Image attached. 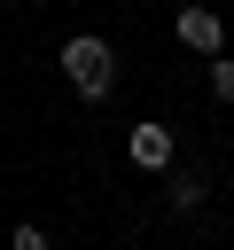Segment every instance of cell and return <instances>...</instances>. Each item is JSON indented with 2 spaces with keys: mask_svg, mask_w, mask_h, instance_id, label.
I'll return each mask as SVG.
<instances>
[{
  "mask_svg": "<svg viewBox=\"0 0 234 250\" xmlns=\"http://www.w3.org/2000/svg\"><path fill=\"white\" fill-rule=\"evenodd\" d=\"M125 148H133V164H148V172H164V164H172V133H164V125H133V141H125Z\"/></svg>",
  "mask_w": 234,
  "mask_h": 250,
  "instance_id": "3957f363",
  "label": "cell"
},
{
  "mask_svg": "<svg viewBox=\"0 0 234 250\" xmlns=\"http://www.w3.org/2000/svg\"><path fill=\"white\" fill-rule=\"evenodd\" d=\"M62 70H70V86H78V94H94V102L117 86V55H109L101 39H70V47H62Z\"/></svg>",
  "mask_w": 234,
  "mask_h": 250,
  "instance_id": "6da1fadb",
  "label": "cell"
},
{
  "mask_svg": "<svg viewBox=\"0 0 234 250\" xmlns=\"http://www.w3.org/2000/svg\"><path fill=\"white\" fill-rule=\"evenodd\" d=\"M179 39H187V47H203V55H218V39H226V23H218L211 8H179Z\"/></svg>",
  "mask_w": 234,
  "mask_h": 250,
  "instance_id": "7a4b0ae2",
  "label": "cell"
},
{
  "mask_svg": "<svg viewBox=\"0 0 234 250\" xmlns=\"http://www.w3.org/2000/svg\"><path fill=\"white\" fill-rule=\"evenodd\" d=\"M211 86H218V102H234V62H226V55L211 62Z\"/></svg>",
  "mask_w": 234,
  "mask_h": 250,
  "instance_id": "5b68a950",
  "label": "cell"
},
{
  "mask_svg": "<svg viewBox=\"0 0 234 250\" xmlns=\"http://www.w3.org/2000/svg\"><path fill=\"white\" fill-rule=\"evenodd\" d=\"M8 250H47V234H39V227H16V234H8Z\"/></svg>",
  "mask_w": 234,
  "mask_h": 250,
  "instance_id": "8992f818",
  "label": "cell"
},
{
  "mask_svg": "<svg viewBox=\"0 0 234 250\" xmlns=\"http://www.w3.org/2000/svg\"><path fill=\"white\" fill-rule=\"evenodd\" d=\"M195 203H203V180L179 172V180H172V211H195Z\"/></svg>",
  "mask_w": 234,
  "mask_h": 250,
  "instance_id": "277c9868",
  "label": "cell"
}]
</instances>
